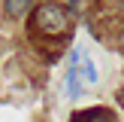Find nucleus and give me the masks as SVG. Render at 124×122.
I'll list each match as a JSON object with an SVG mask.
<instances>
[{"instance_id":"obj_5","label":"nucleus","mask_w":124,"mask_h":122,"mask_svg":"<svg viewBox=\"0 0 124 122\" xmlns=\"http://www.w3.org/2000/svg\"><path fill=\"white\" fill-rule=\"evenodd\" d=\"M76 122H115V119L109 116V110H100V107H97V110H88V113H82Z\"/></svg>"},{"instance_id":"obj_2","label":"nucleus","mask_w":124,"mask_h":122,"mask_svg":"<svg viewBox=\"0 0 124 122\" xmlns=\"http://www.w3.org/2000/svg\"><path fill=\"white\" fill-rule=\"evenodd\" d=\"M76 73H79V79H82L85 85H97V79H100V70H97L94 58H88V55H82V58H79Z\"/></svg>"},{"instance_id":"obj_1","label":"nucleus","mask_w":124,"mask_h":122,"mask_svg":"<svg viewBox=\"0 0 124 122\" xmlns=\"http://www.w3.org/2000/svg\"><path fill=\"white\" fill-rule=\"evenodd\" d=\"M67 28H70V15H67L64 6H58V3L36 6V12H33V30H39V34H46V37H61Z\"/></svg>"},{"instance_id":"obj_3","label":"nucleus","mask_w":124,"mask_h":122,"mask_svg":"<svg viewBox=\"0 0 124 122\" xmlns=\"http://www.w3.org/2000/svg\"><path fill=\"white\" fill-rule=\"evenodd\" d=\"M33 6H36V0H3V12H6L9 18H24V15H30Z\"/></svg>"},{"instance_id":"obj_4","label":"nucleus","mask_w":124,"mask_h":122,"mask_svg":"<svg viewBox=\"0 0 124 122\" xmlns=\"http://www.w3.org/2000/svg\"><path fill=\"white\" fill-rule=\"evenodd\" d=\"M67 98H70V101H76L79 95H82V79H79V73H76V64H70V70H67Z\"/></svg>"}]
</instances>
